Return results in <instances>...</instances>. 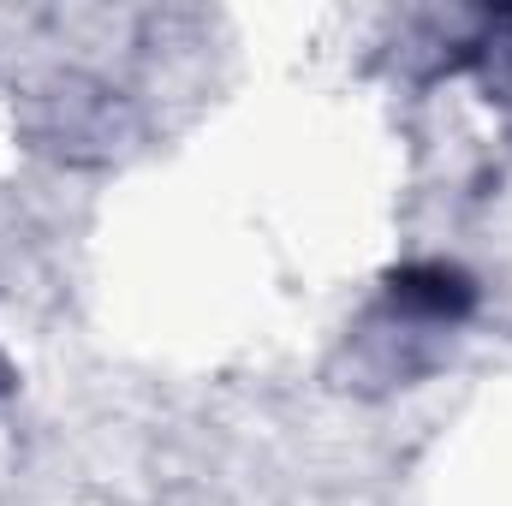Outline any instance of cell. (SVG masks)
Returning <instances> with one entry per match:
<instances>
[{"label":"cell","instance_id":"1","mask_svg":"<svg viewBox=\"0 0 512 506\" xmlns=\"http://www.w3.org/2000/svg\"><path fill=\"white\" fill-rule=\"evenodd\" d=\"M477 60H483V78H489V90H495L501 102H512V12H501V18L489 24V36H483Z\"/></svg>","mask_w":512,"mask_h":506}]
</instances>
